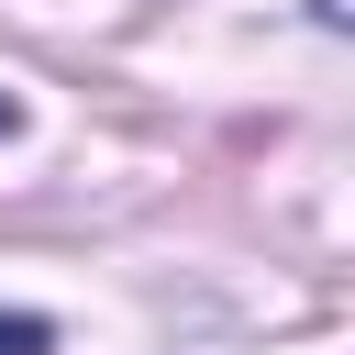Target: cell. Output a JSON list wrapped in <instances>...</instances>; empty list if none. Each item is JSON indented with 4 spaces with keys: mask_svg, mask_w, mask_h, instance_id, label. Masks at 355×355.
Segmentation results:
<instances>
[{
    "mask_svg": "<svg viewBox=\"0 0 355 355\" xmlns=\"http://www.w3.org/2000/svg\"><path fill=\"white\" fill-rule=\"evenodd\" d=\"M44 344H55L44 311H0V355H44Z\"/></svg>",
    "mask_w": 355,
    "mask_h": 355,
    "instance_id": "cell-1",
    "label": "cell"
},
{
    "mask_svg": "<svg viewBox=\"0 0 355 355\" xmlns=\"http://www.w3.org/2000/svg\"><path fill=\"white\" fill-rule=\"evenodd\" d=\"M0 133H22V100H11V89H0Z\"/></svg>",
    "mask_w": 355,
    "mask_h": 355,
    "instance_id": "cell-2",
    "label": "cell"
}]
</instances>
